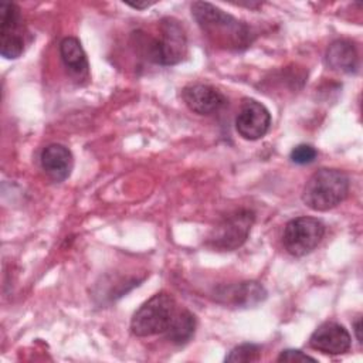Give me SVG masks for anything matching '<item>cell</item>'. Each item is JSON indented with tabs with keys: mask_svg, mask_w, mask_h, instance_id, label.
<instances>
[{
	"mask_svg": "<svg viewBox=\"0 0 363 363\" xmlns=\"http://www.w3.org/2000/svg\"><path fill=\"white\" fill-rule=\"evenodd\" d=\"M191 14L201 31L218 47L225 50H244L254 38L251 28L207 1H194Z\"/></svg>",
	"mask_w": 363,
	"mask_h": 363,
	"instance_id": "1",
	"label": "cell"
},
{
	"mask_svg": "<svg viewBox=\"0 0 363 363\" xmlns=\"http://www.w3.org/2000/svg\"><path fill=\"white\" fill-rule=\"evenodd\" d=\"M349 177L339 169H319L303 186L302 201L315 211H328L339 206L349 194Z\"/></svg>",
	"mask_w": 363,
	"mask_h": 363,
	"instance_id": "2",
	"label": "cell"
},
{
	"mask_svg": "<svg viewBox=\"0 0 363 363\" xmlns=\"http://www.w3.org/2000/svg\"><path fill=\"white\" fill-rule=\"evenodd\" d=\"M187 54V37L180 21L166 17L159 23V37L146 43L147 60L159 65L179 64Z\"/></svg>",
	"mask_w": 363,
	"mask_h": 363,
	"instance_id": "3",
	"label": "cell"
},
{
	"mask_svg": "<svg viewBox=\"0 0 363 363\" xmlns=\"http://www.w3.org/2000/svg\"><path fill=\"white\" fill-rule=\"evenodd\" d=\"M174 312L176 302L170 294H155L133 313L130 320V330L135 336L139 337L164 333Z\"/></svg>",
	"mask_w": 363,
	"mask_h": 363,
	"instance_id": "4",
	"label": "cell"
},
{
	"mask_svg": "<svg viewBox=\"0 0 363 363\" xmlns=\"http://www.w3.org/2000/svg\"><path fill=\"white\" fill-rule=\"evenodd\" d=\"M254 221L255 214L252 210H235L213 227L206 244L217 251H234L247 241Z\"/></svg>",
	"mask_w": 363,
	"mask_h": 363,
	"instance_id": "5",
	"label": "cell"
},
{
	"mask_svg": "<svg viewBox=\"0 0 363 363\" xmlns=\"http://www.w3.org/2000/svg\"><path fill=\"white\" fill-rule=\"evenodd\" d=\"M325 235V225L315 217H296L286 223L282 234L285 250L294 257L312 252Z\"/></svg>",
	"mask_w": 363,
	"mask_h": 363,
	"instance_id": "6",
	"label": "cell"
},
{
	"mask_svg": "<svg viewBox=\"0 0 363 363\" xmlns=\"http://www.w3.org/2000/svg\"><path fill=\"white\" fill-rule=\"evenodd\" d=\"M0 11V54L7 60L18 58L23 54L26 44L20 9L14 3H1Z\"/></svg>",
	"mask_w": 363,
	"mask_h": 363,
	"instance_id": "7",
	"label": "cell"
},
{
	"mask_svg": "<svg viewBox=\"0 0 363 363\" xmlns=\"http://www.w3.org/2000/svg\"><path fill=\"white\" fill-rule=\"evenodd\" d=\"M271 126V113L261 102L244 99L235 118V129L247 140H257L267 135Z\"/></svg>",
	"mask_w": 363,
	"mask_h": 363,
	"instance_id": "8",
	"label": "cell"
},
{
	"mask_svg": "<svg viewBox=\"0 0 363 363\" xmlns=\"http://www.w3.org/2000/svg\"><path fill=\"white\" fill-rule=\"evenodd\" d=\"M182 98L187 108L199 115H211L225 106L227 98L207 84H190L183 88Z\"/></svg>",
	"mask_w": 363,
	"mask_h": 363,
	"instance_id": "9",
	"label": "cell"
},
{
	"mask_svg": "<svg viewBox=\"0 0 363 363\" xmlns=\"http://www.w3.org/2000/svg\"><path fill=\"white\" fill-rule=\"evenodd\" d=\"M350 335L336 322H325L311 335L309 346L325 354H343L350 349Z\"/></svg>",
	"mask_w": 363,
	"mask_h": 363,
	"instance_id": "10",
	"label": "cell"
},
{
	"mask_svg": "<svg viewBox=\"0 0 363 363\" xmlns=\"http://www.w3.org/2000/svg\"><path fill=\"white\" fill-rule=\"evenodd\" d=\"M216 296L221 303L240 308H250L261 303L267 298V291L259 282L245 281L218 288L216 291Z\"/></svg>",
	"mask_w": 363,
	"mask_h": 363,
	"instance_id": "11",
	"label": "cell"
},
{
	"mask_svg": "<svg viewBox=\"0 0 363 363\" xmlns=\"http://www.w3.org/2000/svg\"><path fill=\"white\" fill-rule=\"evenodd\" d=\"M41 167L54 182L65 180L74 167V157L68 147L60 143L45 146L40 156Z\"/></svg>",
	"mask_w": 363,
	"mask_h": 363,
	"instance_id": "12",
	"label": "cell"
},
{
	"mask_svg": "<svg viewBox=\"0 0 363 363\" xmlns=\"http://www.w3.org/2000/svg\"><path fill=\"white\" fill-rule=\"evenodd\" d=\"M326 65L337 72L352 74L357 71L359 55L356 47L347 40L333 41L325 54Z\"/></svg>",
	"mask_w": 363,
	"mask_h": 363,
	"instance_id": "13",
	"label": "cell"
},
{
	"mask_svg": "<svg viewBox=\"0 0 363 363\" xmlns=\"http://www.w3.org/2000/svg\"><path fill=\"white\" fill-rule=\"evenodd\" d=\"M60 54L65 68L72 77H75L77 79H84L88 77V58L78 38L65 37L60 44Z\"/></svg>",
	"mask_w": 363,
	"mask_h": 363,
	"instance_id": "14",
	"label": "cell"
},
{
	"mask_svg": "<svg viewBox=\"0 0 363 363\" xmlns=\"http://www.w3.org/2000/svg\"><path fill=\"white\" fill-rule=\"evenodd\" d=\"M196 316L183 309L180 312H174L167 329H166V339L174 345H184L187 343L196 330Z\"/></svg>",
	"mask_w": 363,
	"mask_h": 363,
	"instance_id": "15",
	"label": "cell"
},
{
	"mask_svg": "<svg viewBox=\"0 0 363 363\" xmlns=\"http://www.w3.org/2000/svg\"><path fill=\"white\" fill-rule=\"evenodd\" d=\"M261 357V347L254 343H242L237 347H234L228 356L225 357V362L228 363H251L257 362Z\"/></svg>",
	"mask_w": 363,
	"mask_h": 363,
	"instance_id": "16",
	"label": "cell"
},
{
	"mask_svg": "<svg viewBox=\"0 0 363 363\" xmlns=\"http://www.w3.org/2000/svg\"><path fill=\"white\" fill-rule=\"evenodd\" d=\"M318 156V150L311 145H298L292 149L289 157L296 164H309L312 163Z\"/></svg>",
	"mask_w": 363,
	"mask_h": 363,
	"instance_id": "17",
	"label": "cell"
},
{
	"mask_svg": "<svg viewBox=\"0 0 363 363\" xmlns=\"http://www.w3.org/2000/svg\"><path fill=\"white\" fill-rule=\"evenodd\" d=\"M278 362H289V363H294V362H316L315 357L298 350V349H286V350H282L277 359Z\"/></svg>",
	"mask_w": 363,
	"mask_h": 363,
	"instance_id": "18",
	"label": "cell"
},
{
	"mask_svg": "<svg viewBox=\"0 0 363 363\" xmlns=\"http://www.w3.org/2000/svg\"><path fill=\"white\" fill-rule=\"evenodd\" d=\"M353 330H354V335H356V339L359 343L363 342V336H362V318L359 316L354 323H353Z\"/></svg>",
	"mask_w": 363,
	"mask_h": 363,
	"instance_id": "19",
	"label": "cell"
},
{
	"mask_svg": "<svg viewBox=\"0 0 363 363\" xmlns=\"http://www.w3.org/2000/svg\"><path fill=\"white\" fill-rule=\"evenodd\" d=\"M129 7L132 9H136V10H143V9H147L153 4V1H145V3H126Z\"/></svg>",
	"mask_w": 363,
	"mask_h": 363,
	"instance_id": "20",
	"label": "cell"
}]
</instances>
